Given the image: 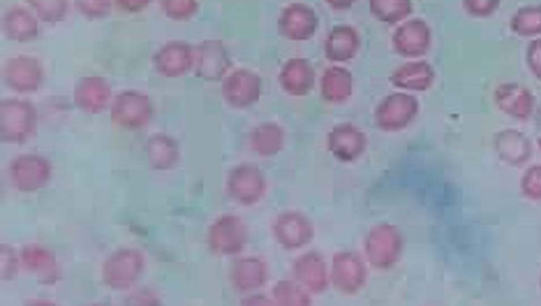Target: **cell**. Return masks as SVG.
Returning a JSON list of instances; mask_svg holds the SVG:
<instances>
[{"mask_svg":"<svg viewBox=\"0 0 541 306\" xmlns=\"http://www.w3.org/2000/svg\"><path fill=\"white\" fill-rule=\"evenodd\" d=\"M39 126V113L28 100L8 98L0 102V140L20 146L31 139Z\"/></svg>","mask_w":541,"mask_h":306,"instance_id":"6da1fadb","label":"cell"},{"mask_svg":"<svg viewBox=\"0 0 541 306\" xmlns=\"http://www.w3.org/2000/svg\"><path fill=\"white\" fill-rule=\"evenodd\" d=\"M143 252L132 247L120 248L110 254L102 266L104 284L115 292H128L138 284L145 272Z\"/></svg>","mask_w":541,"mask_h":306,"instance_id":"7a4b0ae2","label":"cell"},{"mask_svg":"<svg viewBox=\"0 0 541 306\" xmlns=\"http://www.w3.org/2000/svg\"><path fill=\"white\" fill-rule=\"evenodd\" d=\"M154 117V105L145 93L125 89L117 94L110 105V120L126 131L145 129Z\"/></svg>","mask_w":541,"mask_h":306,"instance_id":"3957f363","label":"cell"},{"mask_svg":"<svg viewBox=\"0 0 541 306\" xmlns=\"http://www.w3.org/2000/svg\"><path fill=\"white\" fill-rule=\"evenodd\" d=\"M9 177L17 191L35 193L49 184L52 177V165L40 154H23L11 161Z\"/></svg>","mask_w":541,"mask_h":306,"instance_id":"277c9868","label":"cell"},{"mask_svg":"<svg viewBox=\"0 0 541 306\" xmlns=\"http://www.w3.org/2000/svg\"><path fill=\"white\" fill-rule=\"evenodd\" d=\"M248 238L247 226L239 216L232 214L220 216L208 231V245L220 257L239 255L245 249Z\"/></svg>","mask_w":541,"mask_h":306,"instance_id":"5b68a950","label":"cell"},{"mask_svg":"<svg viewBox=\"0 0 541 306\" xmlns=\"http://www.w3.org/2000/svg\"><path fill=\"white\" fill-rule=\"evenodd\" d=\"M2 76L12 92L29 95L39 92L44 84L45 70L42 62L32 56H16L4 64Z\"/></svg>","mask_w":541,"mask_h":306,"instance_id":"8992f818","label":"cell"},{"mask_svg":"<svg viewBox=\"0 0 541 306\" xmlns=\"http://www.w3.org/2000/svg\"><path fill=\"white\" fill-rule=\"evenodd\" d=\"M403 239L397 228L380 225L373 228L366 239V257L372 266L380 269L393 267L401 257Z\"/></svg>","mask_w":541,"mask_h":306,"instance_id":"52a82bcc","label":"cell"},{"mask_svg":"<svg viewBox=\"0 0 541 306\" xmlns=\"http://www.w3.org/2000/svg\"><path fill=\"white\" fill-rule=\"evenodd\" d=\"M152 64L163 78H182L194 70L195 47L180 40L166 42L154 53Z\"/></svg>","mask_w":541,"mask_h":306,"instance_id":"ba28073f","label":"cell"},{"mask_svg":"<svg viewBox=\"0 0 541 306\" xmlns=\"http://www.w3.org/2000/svg\"><path fill=\"white\" fill-rule=\"evenodd\" d=\"M266 187L263 173L249 164L234 167L227 178V192L240 206L250 207L259 203L265 196Z\"/></svg>","mask_w":541,"mask_h":306,"instance_id":"9c48e42d","label":"cell"},{"mask_svg":"<svg viewBox=\"0 0 541 306\" xmlns=\"http://www.w3.org/2000/svg\"><path fill=\"white\" fill-rule=\"evenodd\" d=\"M113 87L101 76L81 78L73 88V103L83 114L95 116L110 108L114 99Z\"/></svg>","mask_w":541,"mask_h":306,"instance_id":"30bf717a","label":"cell"},{"mask_svg":"<svg viewBox=\"0 0 541 306\" xmlns=\"http://www.w3.org/2000/svg\"><path fill=\"white\" fill-rule=\"evenodd\" d=\"M22 267L43 286H53L62 280L61 265L48 247L25 245L20 251Z\"/></svg>","mask_w":541,"mask_h":306,"instance_id":"8fae6325","label":"cell"},{"mask_svg":"<svg viewBox=\"0 0 541 306\" xmlns=\"http://www.w3.org/2000/svg\"><path fill=\"white\" fill-rule=\"evenodd\" d=\"M367 278L364 262L352 252L335 255L332 262L331 281L341 293L352 295L362 290Z\"/></svg>","mask_w":541,"mask_h":306,"instance_id":"7c38bea8","label":"cell"},{"mask_svg":"<svg viewBox=\"0 0 541 306\" xmlns=\"http://www.w3.org/2000/svg\"><path fill=\"white\" fill-rule=\"evenodd\" d=\"M2 31L5 38L15 44L34 42L40 35V20L24 6L8 8L2 17Z\"/></svg>","mask_w":541,"mask_h":306,"instance_id":"4fadbf2b","label":"cell"},{"mask_svg":"<svg viewBox=\"0 0 541 306\" xmlns=\"http://www.w3.org/2000/svg\"><path fill=\"white\" fill-rule=\"evenodd\" d=\"M274 237L286 249H300L314 236L313 226L301 213L286 212L279 215L273 226Z\"/></svg>","mask_w":541,"mask_h":306,"instance_id":"5bb4252c","label":"cell"},{"mask_svg":"<svg viewBox=\"0 0 541 306\" xmlns=\"http://www.w3.org/2000/svg\"><path fill=\"white\" fill-rule=\"evenodd\" d=\"M294 276L306 292L320 294L329 283L327 265L317 252H308L294 264Z\"/></svg>","mask_w":541,"mask_h":306,"instance_id":"9a60e30c","label":"cell"},{"mask_svg":"<svg viewBox=\"0 0 541 306\" xmlns=\"http://www.w3.org/2000/svg\"><path fill=\"white\" fill-rule=\"evenodd\" d=\"M146 155L149 167L158 172L175 169L180 162L179 142L170 135L155 134L146 142Z\"/></svg>","mask_w":541,"mask_h":306,"instance_id":"2e32d148","label":"cell"},{"mask_svg":"<svg viewBox=\"0 0 541 306\" xmlns=\"http://www.w3.org/2000/svg\"><path fill=\"white\" fill-rule=\"evenodd\" d=\"M227 68L225 52L215 41H204L195 47L194 72L198 79L218 81Z\"/></svg>","mask_w":541,"mask_h":306,"instance_id":"e0dca14e","label":"cell"},{"mask_svg":"<svg viewBox=\"0 0 541 306\" xmlns=\"http://www.w3.org/2000/svg\"><path fill=\"white\" fill-rule=\"evenodd\" d=\"M230 277L237 292L250 293L266 283L268 269L265 262L257 258L239 259L232 266Z\"/></svg>","mask_w":541,"mask_h":306,"instance_id":"ac0fdd59","label":"cell"},{"mask_svg":"<svg viewBox=\"0 0 541 306\" xmlns=\"http://www.w3.org/2000/svg\"><path fill=\"white\" fill-rule=\"evenodd\" d=\"M366 147V136L357 130H337L328 136L329 150L343 162L356 161L364 154Z\"/></svg>","mask_w":541,"mask_h":306,"instance_id":"d6986e66","label":"cell"},{"mask_svg":"<svg viewBox=\"0 0 541 306\" xmlns=\"http://www.w3.org/2000/svg\"><path fill=\"white\" fill-rule=\"evenodd\" d=\"M26 2L40 22L46 25L62 24L69 13V0H26Z\"/></svg>","mask_w":541,"mask_h":306,"instance_id":"ffe728a7","label":"cell"},{"mask_svg":"<svg viewBox=\"0 0 541 306\" xmlns=\"http://www.w3.org/2000/svg\"><path fill=\"white\" fill-rule=\"evenodd\" d=\"M250 142L256 154L273 156L283 150L285 136L275 129H258L251 136Z\"/></svg>","mask_w":541,"mask_h":306,"instance_id":"44dd1931","label":"cell"},{"mask_svg":"<svg viewBox=\"0 0 541 306\" xmlns=\"http://www.w3.org/2000/svg\"><path fill=\"white\" fill-rule=\"evenodd\" d=\"M160 8L169 20L184 23L193 20L199 12L198 0H160Z\"/></svg>","mask_w":541,"mask_h":306,"instance_id":"7402d4cb","label":"cell"},{"mask_svg":"<svg viewBox=\"0 0 541 306\" xmlns=\"http://www.w3.org/2000/svg\"><path fill=\"white\" fill-rule=\"evenodd\" d=\"M74 8L88 21L107 18L115 6L114 0H73Z\"/></svg>","mask_w":541,"mask_h":306,"instance_id":"603a6c76","label":"cell"},{"mask_svg":"<svg viewBox=\"0 0 541 306\" xmlns=\"http://www.w3.org/2000/svg\"><path fill=\"white\" fill-rule=\"evenodd\" d=\"M274 300L281 304H308L306 291L300 284L289 281L279 282L273 290Z\"/></svg>","mask_w":541,"mask_h":306,"instance_id":"cb8c5ba5","label":"cell"},{"mask_svg":"<svg viewBox=\"0 0 541 306\" xmlns=\"http://www.w3.org/2000/svg\"><path fill=\"white\" fill-rule=\"evenodd\" d=\"M21 266L20 254L15 248L8 244H2L0 246V279L3 282L14 280Z\"/></svg>","mask_w":541,"mask_h":306,"instance_id":"d4e9b609","label":"cell"},{"mask_svg":"<svg viewBox=\"0 0 541 306\" xmlns=\"http://www.w3.org/2000/svg\"><path fill=\"white\" fill-rule=\"evenodd\" d=\"M115 7L128 14H138L145 11L153 0H114Z\"/></svg>","mask_w":541,"mask_h":306,"instance_id":"484cf974","label":"cell"},{"mask_svg":"<svg viewBox=\"0 0 541 306\" xmlns=\"http://www.w3.org/2000/svg\"><path fill=\"white\" fill-rule=\"evenodd\" d=\"M132 304H141V305H149V304H159L160 301L157 300V298L154 296L153 293L149 292H140L136 294V299L132 302Z\"/></svg>","mask_w":541,"mask_h":306,"instance_id":"4316f807","label":"cell"}]
</instances>
